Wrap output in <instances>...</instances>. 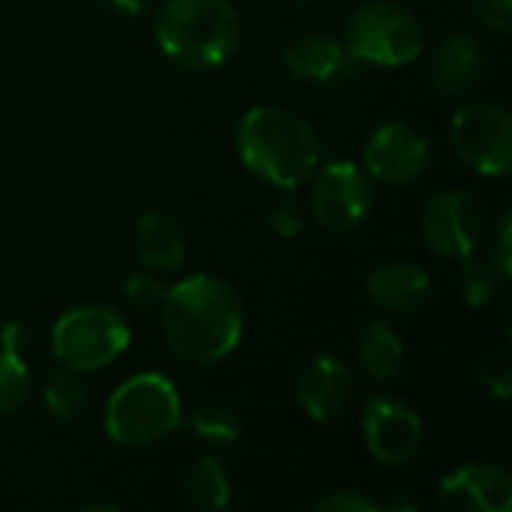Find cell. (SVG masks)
Wrapping results in <instances>:
<instances>
[{
	"mask_svg": "<svg viewBox=\"0 0 512 512\" xmlns=\"http://www.w3.org/2000/svg\"><path fill=\"white\" fill-rule=\"evenodd\" d=\"M159 315L171 351L189 363H219L243 339V300L213 273H192L171 285Z\"/></svg>",
	"mask_w": 512,
	"mask_h": 512,
	"instance_id": "1",
	"label": "cell"
},
{
	"mask_svg": "<svg viewBox=\"0 0 512 512\" xmlns=\"http://www.w3.org/2000/svg\"><path fill=\"white\" fill-rule=\"evenodd\" d=\"M240 162L261 183L291 192L321 165V141L315 129L282 105H258L237 123Z\"/></svg>",
	"mask_w": 512,
	"mask_h": 512,
	"instance_id": "2",
	"label": "cell"
},
{
	"mask_svg": "<svg viewBox=\"0 0 512 512\" xmlns=\"http://www.w3.org/2000/svg\"><path fill=\"white\" fill-rule=\"evenodd\" d=\"M156 42L186 69H216L240 45V15L231 0H165L156 15Z\"/></svg>",
	"mask_w": 512,
	"mask_h": 512,
	"instance_id": "3",
	"label": "cell"
},
{
	"mask_svg": "<svg viewBox=\"0 0 512 512\" xmlns=\"http://www.w3.org/2000/svg\"><path fill=\"white\" fill-rule=\"evenodd\" d=\"M183 423V399L171 378L138 372L114 387L105 402V432L123 447H150Z\"/></svg>",
	"mask_w": 512,
	"mask_h": 512,
	"instance_id": "4",
	"label": "cell"
},
{
	"mask_svg": "<svg viewBox=\"0 0 512 512\" xmlns=\"http://www.w3.org/2000/svg\"><path fill=\"white\" fill-rule=\"evenodd\" d=\"M132 345V330L120 312L102 303H81L63 312L51 330V354L60 366L87 375L111 366Z\"/></svg>",
	"mask_w": 512,
	"mask_h": 512,
	"instance_id": "5",
	"label": "cell"
},
{
	"mask_svg": "<svg viewBox=\"0 0 512 512\" xmlns=\"http://www.w3.org/2000/svg\"><path fill=\"white\" fill-rule=\"evenodd\" d=\"M342 42L360 66L399 69L423 54V27L402 3L372 0L351 12Z\"/></svg>",
	"mask_w": 512,
	"mask_h": 512,
	"instance_id": "6",
	"label": "cell"
},
{
	"mask_svg": "<svg viewBox=\"0 0 512 512\" xmlns=\"http://www.w3.org/2000/svg\"><path fill=\"white\" fill-rule=\"evenodd\" d=\"M450 141L462 162L486 177H504L512 165V117L501 105L474 102L453 114Z\"/></svg>",
	"mask_w": 512,
	"mask_h": 512,
	"instance_id": "7",
	"label": "cell"
},
{
	"mask_svg": "<svg viewBox=\"0 0 512 512\" xmlns=\"http://www.w3.org/2000/svg\"><path fill=\"white\" fill-rule=\"evenodd\" d=\"M309 213L327 231H354L372 213V183L354 162H327L312 174Z\"/></svg>",
	"mask_w": 512,
	"mask_h": 512,
	"instance_id": "8",
	"label": "cell"
},
{
	"mask_svg": "<svg viewBox=\"0 0 512 512\" xmlns=\"http://www.w3.org/2000/svg\"><path fill=\"white\" fill-rule=\"evenodd\" d=\"M423 240L441 258H468L477 252L486 234L483 204L468 189H444L423 207Z\"/></svg>",
	"mask_w": 512,
	"mask_h": 512,
	"instance_id": "9",
	"label": "cell"
},
{
	"mask_svg": "<svg viewBox=\"0 0 512 512\" xmlns=\"http://www.w3.org/2000/svg\"><path fill=\"white\" fill-rule=\"evenodd\" d=\"M360 432L372 459H378L381 465L399 468V465H408L420 453L423 417L399 399L375 396L363 408Z\"/></svg>",
	"mask_w": 512,
	"mask_h": 512,
	"instance_id": "10",
	"label": "cell"
},
{
	"mask_svg": "<svg viewBox=\"0 0 512 512\" xmlns=\"http://www.w3.org/2000/svg\"><path fill=\"white\" fill-rule=\"evenodd\" d=\"M363 162L375 180L393 186H411L429 171L432 147L423 132H417L402 120H393V123H381L369 135L363 147Z\"/></svg>",
	"mask_w": 512,
	"mask_h": 512,
	"instance_id": "11",
	"label": "cell"
},
{
	"mask_svg": "<svg viewBox=\"0 0 512 512\" xmlns=\"http://www.w3.org/2000/svg\"><path fill=\"white\" fill-rule=\"evenodd\" d=\"M441 504L453 512H510V471L483 462L459 465L441 480Z\"/></svg>",
	"mask_w": 512,
	"mask_h": 512,
	"instance_id": "12",
	"label": "cell"
},
{
	"mask_svg": "<svg viewBox=\"0 0 512 512\" xmlns=\"http://www.w3.org/2000/svg\"><path fill=\"white\" fill-rule=\"evenodd\" d=\"M354 375L351 369L333 357H312L297 375V402L312 423H333L351 402Z\"/></svg>",
	"mask_w": 512,
	"mask_h": 512,
	"instance_id": "13",
	"label": "cell"
},
{
	"mask_svg": "<svg viewBox=\"0 0 512 512\" xmlns=\"http://www.w3.org/2000/svg\"><path fill=\"white\" fill-rule=\"evenodd\" d=\"M285 69L309 84H342L360 72V63L351 57L342 39L327 33H309L288 45Z\"/></svg>",
	"mask_w": 512,
	"mask_h": 512,
	"instance_id": "14",
	"label": "cell"
},
{
	"mask_svg": "<svg viewBox=\"0 0 512 512\" xmlns=\"http://www.w3.org/2000/svg\"><path fill=\"white\" fill-rule=\"evenodd\" d=\"M369 300L393 315H411L429 306L432 300V279L420 264L411 261H390L372 270L366 279Z\"/></svg>",
	"mask_w": 512,
	"mask_h": 512,
	"instance_id": "15",
	"label": "cell"
},
{
	"mask_svg": "<svg viewBox=\"0 0 512 512\" xmlns=\"http://www.w3.org/2000/svg\"><path fill=\"white\" fill-rule=\"evenodd\" d=\"M486 72V48L471 33H453L432 57V81L447 96H465Z\"/></svg>",
	"mask_w": 512,
	"mask_h": 512,
	"instance_id": "16",
	"label": "cell"
},
{
	"mask_svg": "<svg viewBox=\"0 0 512 512\" xmlns=\"http://www.w3.org/2000/svg\"><path fill=\"white\" fill-rule=\"evenodd\" d=\"M135 255L141 267L156 273H174L186 261V237L174 216L147 210L135 222Z\"/></svg>",
	"mask_w": 512,
	"mask_h": 512,
	"instance_id": "17",
	"label": "cell"
},
{
	"mask_svg": "<svg viewBox=\"0 0 512 512\" xmlns=\"http://www.w3.org/2000/svg\"><path fill=\"white\" fill-rule=\"evenodd\" d=\"M357 363L372 381H393L405 366L402 336L384 321H369L357 336Z\"/></svg>",
	"mask_w": 512,
	"mask_h": 512,
	"instance_id": "18",
	"label": "cell"
},
{
	"mask_svg": "<svg viewBox=\"0 0 512 512\" xmlns=\"http://www.w3.org/2000/svg\"><path fill=\"white\" fill-rule=\"evenodd\" d=\"M186 498L195 510L219 512L231 507V480L216 456H201L186 471Z\"/></svg>",
	"mask_w": 512,
	"mask_h": 512,
	"instance_id": "19",
	"label": "cell"
},
{
	"mask_svg": "<svg viewBox=\"0 0 512 512\" xmlns=\"http://www.w3.org/2000/svg\"><path fill=\"white\" fill-rule=\"evenodd\" d=\"M42 402L48 408V414L54 420L72 423L84 414L87 408V387L81 384V375L72 369H57L48 375L45 387H42Z\"/></svg>",
	"mask_w": 512,
	"mask_h": 512,
	"instance_id": "20",
	"label": "cell"
},
{
	"mask_svg": "<svg viewBox=\"0 0 512 512\" xmlns=\"http://www.w3.org/2000/svg\"><path fill=\"white\" fill-rule=\"evenodd\" d=\"M189 429L195 432V438H201L204 444L213 447H234L243 438V417L222 402H210L198 411H192L189 417Z\"/></svg>",
	"mask_w": 512,
	"mask_h": 512,
	"instance_id": "21",
	"label": "cell"
},
{
	"mask_svg": "<svg viewBox=\"0 0 512 512\" xmlns=\"http://www.w3.org/2000/svg\"><path fill=\"white\" fill-rule=\"evenodd\" d=\"M456 282H459L462 303L468 309H483V306H489L498 297L504 279L498 276V270L492 267V261L486 264V261L468 255V258H462V267H459V279Z\"/></svg>",
	"mask_w": 512,
	"mask_h": 512,
	"instance_id": "22",
	"label": "cell"
},
{
	"mask_svg": "<svg viewBox=\"0 0 512 512\" xmlns=\"http://www.w3.org/2000/svg\"><path fill=\"white\" fill-rule=\"evenodd\" d=\"M30 393V372L24 354H12L0 348V417L15 414Z\"/></svg>",
	"mask_w": 512,
	"mask_h": 512,
	"instance_id": "23",
	"label": "cell"
},
{
	"mask_svg": "<svg viewBox=\"0 0 512 512\" xmlns=\"http://www.w3.org/2000/svg\"><path fill=\"white\" fill-rule=\"evenodd\" d=\"M165 291H168V288H165L156 276H150V273H135V276H129V279H123V285H120L123 300H126L135 312H141V315L159 312V309H162V300H165Z\"/></svg>",
	"mask_w": 512,
	"mask_h": 512,
	"instance_id": "24",
	"label": "cell"
},
{
	"mask_svg": "<svg viewBox=\"0 0 512 512\" xmlns=\"http://www.w3.org/2000/svg\"><path fill=\"white\" fill-rule=\"evenodd\" d=\"M267 225H270V231H273V234H279V237H285V240L300 237V234H303V228H306V210H303V204H300V201H294V198H282V201H276V204L270 207V213H267Z\"/></svg>",
	"mask_w": 512,
	"mask_h": 512,
	"instance_id": "25",
	"label": "cell"
},
{
	"mask_svg": "<svg viewBox=\"0 0 512 512\" xmlns=\"http://www.w3.org/2000/svg\"><path fill=\"white\" fill-rule=\"evenodd\" d=\"M477 378H480V384L489 390V396H495L498 402H510L512 369H510V363H507V357L492 354V357L480 360V366H477Z\"/></svg>",
	"mask_w": 512,
	"mask_h": 512,
	"instance_id": "26",
	"label": "cell"
},
{
	"mask_svg": "<svg viewBox=\"0 0 512 512\" xmlns=\"http://www.w3.org/2000/svg\"><path fill=\"white\" fill-rule=\"evenodd\" d=\"M468 6L483 27L501 36H507L512 30V0H468Z\"/></svg>",
	"mask_w": 512,
	"mask_h": 512,
	"instance_id": "27",
	"label": "cell"
},
{
	"mask_svg": "<svg viewBox=\"0 0 512 512\" xmlns=\"http://www.w3.org/2000/svg\"><path fill=\"white\" fill-rule=\"evenodd\" d=\"M318 512H381V504H375L369 495L357 492V489H336L327 498H321L315 504Z\"/></svg>",
	"mask_w": 512,
	"mask_h": 512,
	"instance_id": "28",
	"label": "cell"
},
{
	"mask_svg": "<svg viewBox=\"0 0 512 512\" xmlns=\"http://www.w3.org/2000/svg\"><path fill=\"white\" fill-rule=\"evenodd\" d=\"M492 267L498 270V276L507 282L512 276V216L510 210L501 216L498 225V237H495V252H492Z\"/></svg>",
	"mask_w": 512,
	"mask_h": 512,
	"instance_id": "29",
	"label": "cell"
},
{
	"mask_svg": "<svg viewBox=\"0 0 512 512\" xmlns=\"http://www.w3.org/2000/svg\"><path fill=\"white\" fill-rule=\"evenodd\" d=\"M0 348L12 351V354H24L27 351V327L21 321H6L0 327Z\"/></svg>",
	"mask_w": 512,
	"mask_h": 512,
	"instance_id": "30",
	"label": "cell"
},
{
	"mask_svg": "<svg viewBox=\"0 0 512 512\" xmlns=\"http://www.w3.org/2000/svg\"><path fill=\"white\" fill-rule=\"evenodd\" d=\"M111 12H117V15H141L144 12V6H147V0H102Z\"/></svg>",
	"mask_w": 512,
	"mask_h": 512,
	"instance_id": "31",
	"label": "cell"
},
{
	"mask_svg": "<svg viewBox=\"0 0 512 512\" xmlns=\"http://www.w3.org/2000/svg\"><path fill=\"white\" fill-rule=\"evenodd\" d=\"M381 510H390V512H417L420 510V504L414 501V498H396V501H390L387 507H381Z\"/></svg>",
	"mask_w": 512,
	"mask_h": 512,
	"instance_id": "32",
	"label": "cell"
},
{
	"mask_svg": "<svg viewBox=\"0 0 512 512\" xmlns=\"http://www.w3.org/2000/svg\"><path fill=\"white\" fill-rule=\"evenodd\" d=\"M84 510H117V504H87V507H84Z\"/></svg>",
	"mask_w": 512,
	"mask_h": 512,
	"instance_id": "33",
	"label": "cell"
},
{
	"mask_svg": "<svg viewBox=\"0 0 512 512\" xmlns=\"http://www.w3.org/2000/svg\"><path fill=\"white\" fill-rule=\"evenodd\" d=\"M288 3H309V0H288Z\"/></svg>",
	"mask_w": 512,
	"mask_h": 512,
	"instance_id": "34",
	"label": "cell"
}]
</instances>
